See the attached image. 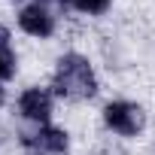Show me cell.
<instances>
[{
  "mask_svg": "<svg viewBox=\"0 0 155 155\" xmlns=\"http://www.w3.org/2000/svg\"><path fill=\"white\" fill-rule=\"evenodd\" d=\"M52 94L61 101H91L101 88L94 64L82 55V52H64L55 61V73H52Z\"/></svg>",
  "mask_w": 155,
  "mask_h": 155,
  "instance_id": "cell-1",
  "label": "cell"
},
{
  "mask_svg": "<svg viewBox=\"0 0 155 155\" xmlns=\"http://www.w3.org/2000/svg\"><path fill=\"white\" fill-rule=\"evenodd\" d=\"M3 107H6V85L0 82V110H3Z\"/></svg>",
  "mask_w": 155,
  "mask_h": 155,
  "instance_id": "cell-10",
  "label": "cell"
},
{
  "mask_svg": "<svg viewBox=\"0 0 155 155\" xmlns=\"http://www.w3.org/2000/svg\"><path fill=\"white\" fill-rule=\"evenodd\" d=\"M0 46H9V28L0 21Z\"/></svg>",
  "mask_w": 155,
  "mask_h": 155,
  "instance_id": "cell-9",
  "label": "cell"
},
{
  "mask_svg": "<svg viewBox=\"0 0 155 155\" xmlns=\"http://www.w3.org/2000/svg\"><path fill=\"white\" fill-rule=\"evenodd\" d=\"M18 137H21V146L31 155H67L70 152V134H67V128H58L52 122L40 125L34 131H25Z\"/></svg>",
  "mask_w": 155,
  "mask_h": 155,
  "instance_id": "cell-4",
  "label": "cell"
},
{
  "mask_svg": "<svg viewBox=\"0 0 155 155\" xmlns=\"http://www.w3.org/2000/svg\"><path fill=\"white\" fill-rule=\"evenodd\" d=\"M15 110H18V116H21L28 125H34V128L49 125V122H52V113H55V94H52V88L28 85V88L18 94Z\"/></svg>",
  "mask_w": 155,
  "mask_h": 155,
  "instance_id": "cell-3",
  "label": "cell"
},
{
  "mask_svg": "<svg viewBox=\"0 0 155 155\" xmlns=\"http://www.w3.org/2000/svg\"><path fill=\"white\" fill-rule=\"evenodd\" d=\"M15 21H18V28H21L28 37H34V40H49V37L55 34V28H58V15H55L46 3H40V0L25 3V6L18 9Z\"/></svg>",
  "mask_w": 155,
  "mask_h": 155,
  "instance_id": "cell-5",
  "label": "cell"
},
{
  "mask_svg": "<svg viewBox=\"0 0 155 155\" xmlns=\"http://www.w3.org/2000/svg\"><path fill=\"white\" fill-rule=\"evenodd\" d=\"M40 3H46L55 15H64V12H70V9H73V0H40Z\"/></svg>",
  "mask_w": 155,
  "mask_h": 155,
  "instance_id": "cell-8",
  "label": "cell"
},
{
  "mask_svg": "<svg viewBox=\"0 0 155 155\" xmlns=\"http://www.w3.org/2000/svg\"><path fill=\"white\" fill-rule=\"evenodd\" d=\"M18 73V55L12 52V46H0V82H9Z\"/></svg>",
  "mask_w": 155,
  "mask_h": 155,
  "instance_id": "cell-7",
  "label": "cell"
},
{
  "mask_svg": "<svg viewBox=\"0 0 155 155\" xmlns=\"http://www.w3.org/2000/svg\"><path fill=\"white\" fill-rule=\"evenodd\" d=\"M113 6V0H73V12H79V15H107Z\"/></svg>",
  "mask_w": 155,
  "mask_h": 155,
  "instance_id": "cell-6",
  "label": "cell"
},
{
  "mask_svg": "<svg viewBox=\"0 0 155 155\" xmlns=\"http://www.w3.org/2000/svg\"><path fill=\"white\" fill-rule=\"evenodd\" d=\"M101 119H104V128L116 137H137L143 128H146V113L140 104L134 101H110L104 104L101 110Z\"/></svg>",
  "mask_w": 155,
  "mask_h": 155,
  "instance_id": "cell-2",
  "label": "cell"
}]
</instances>
